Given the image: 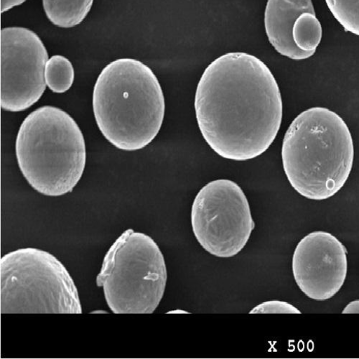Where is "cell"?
I'll return each instance as SVG.
<instances>
[{
  "instance_id": "9a60e30c",
  "label": "cell",
  "mask_w": 359,
  "mask_h": 359,
  "mask_svg": "<svg viewBox=\"0 0 359 359\" xmlns=\"http://www.w3.org/2000/svg\"><path fill=\"white\" fill-rule=\"evenodd\" d=\"M251 314H302V312L292 305L280 301H269L255 307Z\"/></svg>"
},
{
  "instance_id": "6da1fadb",
  "label": "cell",
  "mask_w": 359,
  "mask_h": 359,
  "mask_svg": "<svg viewBox=\"0 0 359 359\" xmlns=\"http://www.w3.org/2000/svg\"><path fill=\"white\" fill-rule=\"evenodd\" d=\"M194 107L198 128L223 158L247 161L265 153L281 127L279 85L257 57L226 53L209 65L197 86Z\"/></svg>"
},
{
  "instance_id": "7a4b0ae2",
  "label": "cell",
  "mask_w": 359,
  "mask_h": 359,
  "mask_svg": "<svg viewBox=\"0 0 359 359\" xmlns=\"http://www.w3.org/2000/svg\"><path fill=\"white\" fill-rule=\"evenodd\" d=\"M354 146L344 119L313 107L297 115L283 142L282 161L292 187L302 196L324 201L344 187L352 170Z\"/></svg>"
},
{
  "instance_id": "5bb4252c",
  "label": "cell",
  "mask_w": 359,
  "mask_h": 359,
  "mask_svg": "<svg viewBox=\"0 0 359 359\" xmlns=\"http://www.w3.org/2000/svg\"><path fill=\"white\" fill-rule=\"evenodd\" d=\"M325 3L345 31L359 36V0H325Z\"/></svg>"
},
{
  "instance_id": "ba28073f",
  "label": "cell",
  "mask_w": 359,
  "mask_h": 359,
  "mask_svg": "<svg viewBox=\"0 0 359 359\" xmlns=\"http://www.w3.org/2000/svg\"><path fill=\"white\" fill-rule=\"evenodd\" d=\"M1 107L22 111L39 101L47 86V50L39 36L27 28L10 27L1 35Z\"/></svg>"
},
{
  "instance_id": "3957f363",
  "label": "cell",
  "mask_w": 359,
  "mask_h": 359,
  "mask_svg": "<svg viewBox=\"0 0 359 359\" xmlns=\"http://www.w3.org/2000/svg\"><path fill=\"white\" fill-rule=\"evenodd\" d=\"M93 106L104 137L121 151H140L158 135L165 102L158 79L138 60H115L95 85Z\"/></svg>"
},
{
  "instance_id": "277c9868",
  "label": "cell",
  "mask_w": 359,
  "mask_h": 359,
  "mask_svg": "<svg viewBox=\"0 0 359 359\" xmlns=\"http://www.w3.org/2000/svg\"><path fill=\"white\" fill-rule=\"evenodd\" d=\"M15 153L21 172L41 194H68L80 182L86 163L83 133L62 109L43 106L29 114L19 129Z\"/></svg>"
},
{
  "instance_id": "2e32d148",
  "label": "cell",
  "mask_w": 359,
  "mask_h": 359,
  "mask_svg": "<svg viewBox=\"0 0 359 359\" xmlns=\"http://www.w3.org/2000/svg\"><path fill=\"white\" fill-rule=\"evenodd\" d=\"M27 0H1V13H6L12 8L19 6Z\"/></svg>"
},
{
  "instance_id": "8fae6325",
  "label": "cell",
  "mask_w": 359,
  "mask_h": 359,
  "mask_svg": "<svg viewBox=\"0 0 359 359\" xmlns=\"http://www.w3.org/2000/svg\"><path fill=\"white\" fill-rule=\"evenodd\" d=\"M94 0H43L45 13L55 26L74 27L86 18Z\"/></svg>"
},
{
  "instance_id": "30bf717a",
  "label": "cell",
  "mask_w": 359,
  "mask_h": 359,
  "mask_svg": "<svg viewBox=\"0 0 359 359\" xmlns=\"http://www.w3.org/2000/svg\"><path fill=\"white\" fill-rule=\"evenodd\" d=\"M307 12L316 13L312 0H268L265 8L264 27L269 43L280 54L296 61L309 58L292 39L298 18Z\"/></svg>"
},
{
  "instance_id": "5b68a950",
  "label": "cell",
  "mask_w": 359,
  "mask_h": 359,
  "mask_svg": "<svg viewBox=\"0 0 359 359\" xmlns=\"http://www.w3.org/2000/svg\"><path fill=\"white\" fill-rule=\"evenodd\" d=\"M165 261L151 236L128 229L107 252L97 278L115 314H151L167 285Z\"/></svg>"
},
{
  "instance_id": "e0dca14e",
  "label": "cell",
  "mask_w": 359,
  "mask_h": 359,
  "mask_svg": "<svg viewBox=\"0 0 359 359\" xmlns=\"http://www.w3.org/2000/svg\"><path fill=\"white\" fill-rule=\"evenodd\" d=\"M343 314H359V300L349 303L342 311Z\"/></svg>"
},
{
  "instance_id": "52a82bcc",
  "label": "cell",
  "mask_w": 359,
  "mask_h": 359,
  "mask_svg": "<svg viewBox=\"0 0 359 359\" xmlns=\"http://www.w3.org/2000/svg\"><path fill=\"white\" fill-rule=\"evenodd\" d=\"M194 234L200 245L219 258H231L246 247L255 228L243 190L228 179L203 187L191 209Z\"/></svg>"
},
{
  "instance_id": "4fadbf2b",
  "label": "cell",
  "mask_w": 359,
  "mask_h": 359,
  "mask_svg": "<svg viewBox=\"0 0 359 359\" xmlns=\"http://www.w3.org/2000/svg\"><path fill=\"white\" fill-rule=\"evenodd\" d=\"M45 77L47 86L54 93H65L72 86L75 73L69 60L63 55H53L46 66Z\"/></svg>"
},
{
  "instance_id": "9c48e42d",
  "label": "cell",
  "mask_w": 359,
  "mask_h": 359,
  "mask_svg": "<svg viewBox=\"0 0 359 359\" xmlns=\"http://www.w3.org/2000/svg\"><path fill=\"white\" fill-rule=\"evenodd\" d=\"M292 271L298 287L311 300H329L345 283L348 272L347 250L331 233L313 231L296 246Z\"/></svg>"
},
{
  "instance_id": "7c38bea8",
  "label": "cell",
  "mask_w": 359,
  "mask_h": 359,
  "mask_svg": "<svg viewBox=\"0 0 359 359\" xmlns=\"http://www.w3.org/2000/svg\"><path fill=\"white\" fill-rule=\"evenodd\" d=\"M292 39L296 47L309 58L315 54L322 39V27L316 13H304L298 18Z\"/></svg>"
},
{
  "instance_id": "8992f818",
  "label": "cell",
  "mask_w": 359,
  "mask_h": 359,
  "mask_svg": "<svg viewBox=\"0 0 359 359\" xmlns=\"http://www.w3.org/2000/svg\"><path fill=\"white\" fill-rule=\"evenodd\" d=\"M2 314H81L78 290L65 265L36 248H22L0 260Z\"/></svg>"
}]
</instances>
